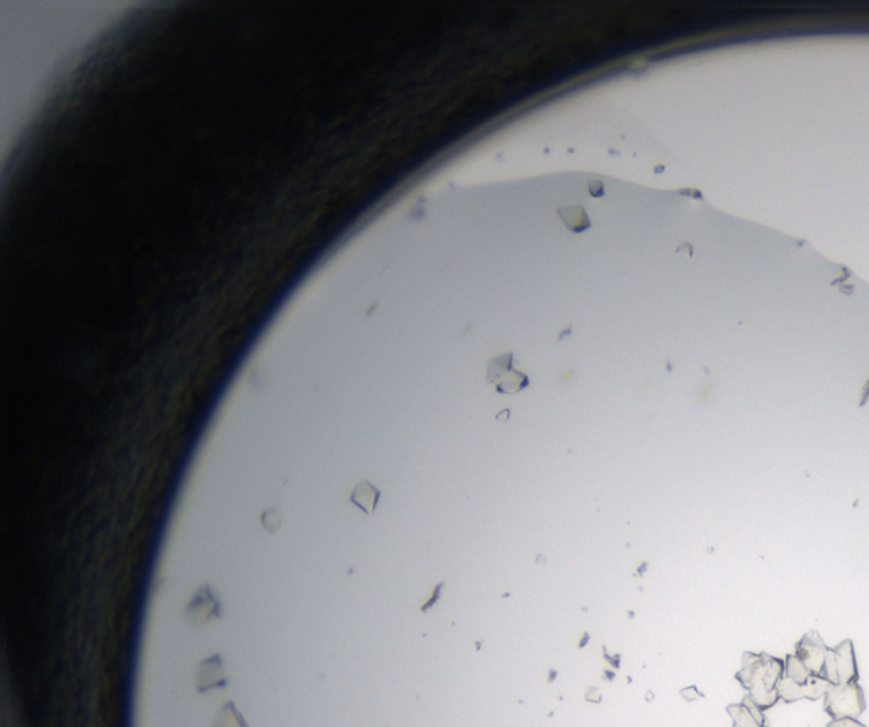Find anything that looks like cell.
I'll list each match as a JSON object with an SVG mask.
<instances>
[{"label":"cell","instance_id":"8fae6325","mask_svg":"<svg viewBox=\"0 0 869 727\" xmlns=\"http://www.w3.org/2000/svg\"><path fill=\"white\" fill-rule=\"evenodd\" d=\"M559 216L564 221V225L574 233L584 232V230H588L589 226H591V220L586 215L583 206L559 208Z\"/></svg>","mask_w":869,"mask_h":727},{"label":"cell","instance_id":"6da1fadb","mask_svg":"<svg viewBox=\"0 0 869 727\" xmlns=\"http://www.w3.org/2000/svg\"><path fill=\"white\" fill-rule=\"evenodd\" d=\"M785 673V661L769 654L746 653L742 656V668L735 673V680L747 690V697L761 709L768 711L780 700L778 683Z\"/></svg>","mask_w":869,"mask_h":727},{"label":"cell","instance_id":"ba28073f","mask_svg":"<svg viewBox=\"0 0 869 727\" xmlns=\"http://www.w3.org/2000/svg\"><path fill=\"white\" fill-rule=\"evenodd\" d=\"M196 687L199 694H206L214 688L228 687V678L223 670L221 654H213L208 660L201 661L199 671H197Z\"/></svg>","mask_w":869,"mask_h":727},{"label":"cell","instance_id":"5b68a950","mask_svg":"<svg viewBox=\"0 0 869 727\" xmlns=\"http://www.w3.org/2000/svg\"><path fill=\"white\" fill-rule=\"evenodd\" d=\"M489 383L496 384L499 391L515 393L527 386V376L513 369V354H505L491 362L488 374Z\"/></svg>","mask_w":869,"mask_h":727},{"label":"cell","instance_id":"5bb4252c","mask_svg":"<svg viewBox=\"0 0 869 727\" xmlns=\"http://www.w3.org/2000/svg\"><path fill=\"white\" fill-rule=\"evenodd\" d=\"M827 727H866L858 721V719H836L830 722Z\"/></svg>","mask_w":869,"mask_h":727},{"label":"cell","instance_id":"7c38bea8","mask_svg":"<svg viewBox=\"0 0 869 727\" xmlns=\"http://www.w3.org/2000/svg\"><path fill=\"white\" fill-rule=\"evenodd\" d=\"M213 727H250L245 717L236 709L235 702H226L214 717Z\"/></svg>","mask_w":869,"mask_h":727},{"label":"cell","instance_id":"4fadbf2b","mask_svg":"<svg viewBox=\"0 0 869 727\" xmlns=\"http://www.w3.org/2000/svg\"><path fill=\"white\" fill-rule=\"evenodd\" d=\"M262 524H264L265 529L269 530V532H277V530L281 529L282 517L279 510L277 508L267 510L264 513V517H262Z\"/></svg>","mask_w":869,"mask_h":727},{"label":"cell","instance_id":"3957f363","mask_svg":"<svg viewBox=\"0 0 869 727\" xmlns=\"http://www.w3.org/2000/svg\"><path fill=\"white\" fill-rule=\"evenodd\" d=\"M824 697V711L832 717V721L858 719L866 711L863 688L859 687L858 683L830 685Z\"/></svg>","mask_w":869,"mask_h":727},{"label":"cell","instance_id":"8992f818","mask_svg":"<svg viewBox=\"0 0 869 727\" xmlns=\"http://www.w3.org/2000/svg\"><path fill=\"white\" fill-rule=\"evenodd\" d=\"M827 646L817 632H808L802 641L797 644L798 660L802 661L813 677L822 678L824 673L825 658H827Z\"/></svg>","mask_w":869,"mask_h":727},{"label":"cell","instance_id":"9a60e30c","mask_svg":"<svg viewBox=\"0 0 869 727\" xmlns=\"http://www.w3.org/2000/svg\"><path fill=\"white\" fill-rule=\"evenodd\" d=\"M681 695H683L686 700H696L703 697V694H700L696 687L684 688V690H681Z\"/></svg>","mask_w":869,"mask_h":727},{"label":"cell","instance_id":"30bf717a","mask_svg":"<svg viewBox=\"0 0 869 727\" xmlns=\"http://www.w3.org/2000/svg\"><path fill=\"white\" fill-rule=\"evenodd\" d=\"M379 496H381V491L377 490L376 486L369 483V481H362L360 485L355 486L354 493L350 496V500H352V503H355L362 512L371 515V513H374V510H376Z\"/></svg>","mask_w":869,"mask_h":727},{"label":"cell","instance_id":"2e32d148","mask_svg":"<svg viewBox=\"0 0 869 727\" xmlns=\"http://www.w3.org/2000/svg\"><path fill=\"white\" fill-rule=\"evenodd\" d=\"M589 192H591V196H595V198H601L605 191H603V186H601L600 182H593V184H589Z\"/></svg>","mask_w":869,"mask_h":727},{"label":"cell","instance_id":"52a82bcc","mask_svg":"<svg viewBox=\"0 0 869 727\" xmlns=\"http://www.w3.org/2000/svg\"><path fill=\"white\" fill-rule=\"evenodd\" d=\"M187 622L191 626H204L209 620L219 617V602L214 598L213 592L208 585L199 588L196 597L192 598L191 604L186 610Z\"/></svg>","mask_w":869,"mask_h":727},{"label":"cell","instance_id":"7a4b0ae2","mask_svg":"<svg viewBox=\"0 0 869 727\" xmlns=\"http://www.w3.org/2000/svg\"><path fill=\"white\" fill-rule=\"evenodd\" d=\"M829 688L830 683L822 678L813 677L795 654H790L786 658L785 673L778 683V694L786 704H793L802 699L817 700L819 697H824Z\"/></svg>","mask_w":869,"mask_h":727},{"label":"cell","instance_id":"277c9868","mask_svg":"<svg viewBox=\"0 0 869 727\" xmlns=\"http://www.w3.org/2000/svg\"><path fill=\"white\" fill-rule=\"evenodd\" d=\"M859 671L854 654V644L851 639L839 644L837 648L827 649L822 680L830 685H846L858 683Z\"/></svg>","mask_w":869,"mask_h":727},{"label":"cell","instance_id":"9c48e42d","mask_svg":"<svg viewBox=\"0 0 869 727\" xmlns=\"http://www.w3.org/2000/svg\"><path fill=\"white\" fill-rule=\"evenodd\" d=\"M727 712L734 721V727H768V719L764 716V711H761L747 695L741 704L729 705Z\"/></svg>","mask_w":869,"mask_h":727}]
</instances>
